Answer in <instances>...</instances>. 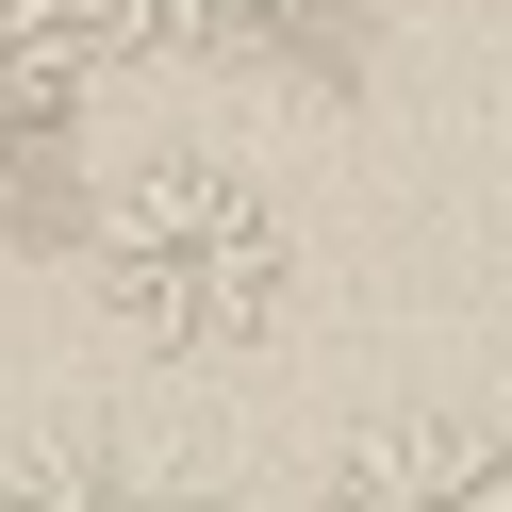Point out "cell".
I'll return each instance as SVG.
<instances>
[{"label":"cell","instance_id":"obj_3","mask_svg":"<svg viewBox=\"0 0 512 512\" xmlns=\"http://www.w3.org/2000/svg\"><path fill=\"white\" fill-rule=\"evenodd\" d=\"M100 67H116V50L83 34V0H0V182H50L83 149Z\"/></svg>","mask_w":512,"mask_h":512},{"label":"cell","instance_id":"obj_5","mask_svg":"<svg viewBox=\"0 0 512 512\" xmlns=\"http://www.w3.org/2000/svg\"><path fill=\"white\" fill-rule=\"evenodd\" d=\"M100 50H265L281 0H83Z\"/></svg>","mask_w":512,"mask_h":512},{"label":"cell","instance_id":"obj_1","mask_svg":"<svg viewBox=\"0 0 512 512\" xmlns=\"http://www.w3.org/2000/svg\"><path fill=\"white\" fill-rule=\"evenodd\" d=\"M83 265L133 314V347H166V364H232V347H265L281 298H298V232H281V199L232 149H149V166L83 215Z\"/></svg>","mask_w":512,"mask_h":512},{"label":"cell","instance_id":"obj_4","mask_svg":"<svg viewBox=\"0 0 512 512\" xmlns=\"http://www.w3.org/2000/svg\"><path fill=\"white\" fill-rule=\"evenodd\" d=\"M0 512H232V496L133 430H34V446H0Z\"/></svg>","mask_w":512,"mask_h":512},{"label":"cell","instance_id":"obj_2","mask_svg":"<svg viewBox=\"0 0 512 512\" xmlns=\"http://www.w3.org/2000/svg\"><path fill=\"white\" fill-rule=\"evenodd\" d=\"M314 512H512V430H479V413H397V430H364L331 479H314Z\"/></svg>","mask_w":512,"mask_h":512}]
</instances>
